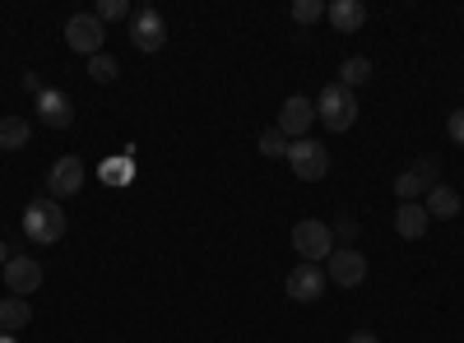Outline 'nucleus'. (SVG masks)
<instances>
[{
	"label": "nucleus",
	"mask_w": 464,
	"mask_h": 343,
	"mask_svg": "<svg viewBox=\"0 0 464 343\" xmlns=\"http://www.w3.org/2000/svg\"><path fill=\"white\" fill-rule=\"evenodd\" d=\"M325 283H330V279H325V270H321V264H297V270L284 279L288 297H293V301H306V307L325 297Z\"/></svg>",
	"instance_id": "nucleus-11"
},
{
	"label": "nucleus",
	"mask_w": 464,
	"mask_h": 343,
	"mask_svg": "<svg viewBox=\"0 0 464 343\" xmlns=\"http://www.w3.org/2000/svg\"><path fill=\"white\" fill-rule=\"evenodd\" d=\"M5 264H10V246H5V242H0V270H5Z\"/></svg>",
	"instance_id": "nucleus-28"
},
{
	"label": "nucleus",
	"mask_w": 464,
	"mask_h": 343,
	"mask_svg": "<svg viewBox=\"0 0 464 343\" xmlns=\"http://www.w3.org/2000/svg\"><path fill=\"white\" fill-rule=\"evenodd\" d=\"M84 181H89L84 158L61 154V158L52 163V172H47V195H52V200H70V195H80V190H84Z\"/></svg>",
	"instance_id": "nucleus-5"
},
{
	"label": "nucleus",
	"mask_w": 464,
	"mask_h": 343,
	"mask_svg": "<svg viewBox=\"0 0 464 343\" xmlns=\"http://www.w3.org/2000/svg\"><path fill=\"white\" fill-rule=\"evenodd\" d=\"M330 233H334V237H339V242L348 246V242H353V237H358V223H353V218H348V214H339V218L330 223Z\"/></svg>",
	"instance_id": "nucleus-24"
},
{
	"label": "nucleus",
	"mask_w": 464,
	"mask_h": 343,
	"mask_svg": "<svg viewBox=\"0 0 464 343\" xmlns=\"http://www.w3.org/2000/svg\"><path fill=\"white\" fill-rule=\"evenodd\" d=\"M316 121H321L325 130L343 135L348 126L358 121V98H353V89H343V84L321 89V98H316Z\"/></svg>",
	"instance_id": "nucleus-2"
},
{
	"label": "nucleus",
	"mask_w": 464,
	"mask_h": 343,
	"mask_svg": "<svg viewBox=\"0 0 464 343\" xmlns=\"http://www.w3.org/2000/svg\"><path fill=\"white\" fill-rule=\"evenodd\" d=\"M102 172H107V181H126V176H130V167H126V163H107Z\"/></svg>",
	"instance_id": "nucleus-26"
},
{
	"label": "nucleus",
	"mask_w": 464,
	"mask_h": 343,
	"mask_svg": "<svg viewBox=\"0 0 464 343\" xmlns=\"http://www.w3.org/2000/svg\"><path fill=\"white\" fill-rule=\"evenodd\" d=\"M312 121H316V98H306V93H293V98H284V107H279V130L288 135V144L293 139H306V130H312Z\"/></svg>",
	"instance_id": "nucleus-9"
},
{
	"label": "nucleus",
	"mask_w": 464,
	"mask_h": 343,
	"mask_svg": "<svg viewBox=\"0 0 464 343\" xmlns=\"http://www.w3.org/2000/svg\"><path fill=\"white\" fill-rule=\"evenodd\" d=\"M372 80V61L367 56H348L343 65H339V80L334 84H343V89H362Z\"/></svg>",
	"instance_id": "nucleus-19"
},
{
	"label": "nucleus",
	"mask_w": 464,
	"mask_h": 343,
	"mask_svg": "<svg viewBox=\"0 0 464 343\" xmlns=\"http://www.w3.org/2000/svg\"><path fill=\"white\" fill-rule=\"evenodd\" d=\"M446 135H450V139H455V144L464 148V107H455V111H450V121H446Z\"/></svg>",
	"instance_id": "nucleus-25"
},
{
	"label": "nucleus",
	"mask_w": 464,
	"mask_h": 343,
	"mask_svg": "<svg viewBox=\"0 0 464 343\" xmlns=\"http://www.w3.org/2000/svg\"><path fill=\"white\" fill-rule=\"evenodd\" d=\"M348 343H381L372 329H353V334H348Z\"/></svg>",
	"instance_id": "nucleus-27"
},
{
	"label": "nucleus",
	"mask_w": 464,
	"mask_h": 343,
	"mask_svg": "<svg viewBox=\"0 0 464 343\" xmlns=\"http://www.w3.org/2000/svg\"><path fill=\"white\" fill-rule=\"evenodd\" d=\"M33 320V307L28 297H0V334H14Z\"/></svg>",
	"instance_id": "nucleus-15"
},
{
	"label": "nucleus",
	"mask_w": 464,
	"mask_h": 343,
	"mask_svg": "<svg viewBox=\"0 0 464 343\" xmlns=\"http://www.w3.org/2000/svg\"><path fill=\"white\" fill-rule=\"evenodd\" d=\"M37 117H43V126H52V130H65V126L74 121V102H70V93H61V89H43V93H37Z\"/></svg>",
	"instance_id": "nucleus-12"
},
{
	"label": "nucleus",
	"mask_w": 464,
	"mask_h": 343,
	"mask_svg": "<svg viewBox=\"0 0 464 343\" xmlns=\"http://www.w3.org/2000/svg\"><path fill=\"white\" fill-rule=\"evenodd\" d=\"M428 227H432V218H428L422 205H400L395 209V233L404 242H422V237H428Z\"/></svg>",
	"instance_id": "nucleus-14"
},
{
	"label": "nucleus",
	"mask_w": 464,
	"mask_h": 343,
	"mask_svg": "<svg viewBox=\"0 0 464 343\" xmlns=\"http://www.w3.org/2000/svg\"><path fill=\"white\" fill-rule=\"evenodd\" d=\"M130 43L140 52H163L168 47V24H163V14L153 10V5H140L130 14Z\"/></svg>",
	"instance_id": "nucleus-8"
},
{
	"label": "nucleus",
	"mask_w": 464,
	"mask_h": 343,
	"mask_svg": "<svg viewBox=\"0 0 464 343\" xmlns=\"http://www.w3.org/2000/svg\"><path fill=\"white\" fill-rule=\"evenodd\" d=\"M116 74H121V70H116V61H111L107 52H98V56H89V80H93V84H111V80H116Z\"/></svg>",
	"instance_id": "nucleus-21"
},
{
	"label": "nucleus",
	"mask_w": 464,
	"mask_h": 343,
	"mask_svg": "<svg viewBox=\"0 0 464 343\" xmlns=\"http://www.w3.org/2000/svg\"><path fill=\"white\" fill-rule=\"evenodd\" d=\"M102 24H116V19H130L135 10H130V0H98V10H93Z\"/></svg>",
	"instance_id": "nucleus-22"
},
{
	"label": "nucleus",
	"mask_w": 464,
	"mask_h": 343,
	"mask_svg": "<svg viewBox=\"0 0 464 343\" xmlns=\"http://www.w3.org/2000/svg\"><path fill=\"white\" fill-rule=\"evenodd\" d=\"M293 19H297V24H316V19H325V0H293Z\"/></svg>",
	"instance_id": "nucleus-23"
},
{
	"label": "nucleus",
	"mask_w": 464,
	"mask_h": 343,
	"mask_svg": "<svg viewBox=\"0 0 464 343\" xmlns=\"http://www.w3.org/2000/svg\"><path fill=\"white\" fill-rule=\"evenodd\" d=\"M288 167H293V176H302V181H321V176H330V148L321 144V139H293L288 144Z\"/></svg>",
	"instance_id": "nucleus-4"
},
{
	"label": "nucleus",
	"mask_w": 464,
	"mask_h": 343,
	"mask_svg": "<svg viewBox=\"0 0 464 343\" xmlns=\"http://www.w3.org/2000/svg\"><path fill=\"white\" fill-rule=\"evenodd\" d=\"M428 181H422V172L418 167H409V172H400L395 176V195H400V205H418V195H428Z\"/></svg>",
	"instance_id": "nucleus-18"
},
{
	"label": "nucleus",
	"mask_w": 464,
	"mask_h": 343,
	"mask_svg": "<svg viewBox=\"0 0 464 343\" xmlns=\"http://www.w3.org/2000/svg\"><path fill=\"white\" fill-rule=\"evenodd\" d=\"M260 154H265V158H288V135H284L279 126H269V130L260 135Z\"/></svg>",
	"instance_id": "nucleus-20"
},
{
	"label": "nucleus",
	"mask_w": 464,
	"mask_h": 343,
	"mask_svg": "<svg viewBox=\"0 0 464 343\" xmlns=\"http://www.w3.org/2000/svg\"><path fill=\"white\" fill-rule=\"evenodd\" d=\"M293 251L302 255V264L330 260V251H334L330 223H321V218H302V223H293Z\"/></svg>",
	"instance_id": "nucleus-3"
},
{
	"label": "nucleus",
	"mask_w": 464,
	"mask_h": 343,
	"mask_svg": "<svg viewBox=\"0 0 464 343\" xmlns=\"http://www.w3.org/2000/svg\"><path fill=\"white\" fill-rule=\"evenodd\" d=\"M0 274H5L10 297H33L37 288H43V260H33V255H10V264H5Z\"/></svg>",
	"instance_id": "nucleus-10"
},
{
	"label": "nucleus",
	"mask_w": 464,
	"mask_h": 343,
	"mask_svg": "<svg viewBox=\"0 0 464 343\" xmlns=\"http://www.w3.org/2000/svg\"><path fill=\"white\" fill-rule=\"evenodd\" d=\"M0 343H19V338H14V334H0Z\"/></svg>",
	"instance_id": "nucleus-29"
},
{
	"label": "nucleus",
	"mask_w": 464,
	"mask_h": 343,
	"mask_svg": "<svg viewBox=\"0 0 464 343\" xmlns=\"http://www.w3.org/2000/svg\"><path fill=\"white\" fill-rule=\"evenodd\" d=\"M33 139V126L24 117H0V148L5 154H14V148H24Z\"/></svg>",
	"instance_id": "nucleus-17"
},
{
	"label": "nucleus",
	"mask_w": 464,
	"mask_h": 343,
	"mask_svg": "<svg viewBox=\"0 0 464 343\" xmlns=\"http://www.w3.org/2000/svg\"><path fill=\"white\" fill-rule=\"evenodd\" d=\"M325 19H330L339 33H358V28L367 24V5H362V0H330Z\"/></svg>",
	"instance_id": "nucleus-13"
},
{
	"label": "nucleus",
	"mask_w": 464,
	"mask_h": 343,
	"mask_svg": "<svg viewBox=\"0 0 464 343\" xmlns=\"http://www.w3.org/2000/svg\"><path fill=\"white\" fill-rule=\"evenodd\" d=\"M325 279L339 283V288H358L367 279V255L353 251V246H334L330 260H325Z\"/></svg>",
	"instance_id": "nucleus-7"
},
{
	"label": "nucleus",
	"mask_w": 464,
	"mask_h": 343,
	"mask_svg": "<svg viewBox=\"0 0 464 343\" xmlns=\"http://www.w3.org/2000/svg\"><path fill=\"white\" fill-rule=\"evenodd\" d=\"M459 190L455 186H432L428 190V205H422V209H428V218H455L459 214Z\"/></svg>",
	"instance_id": "nucleus-16"
},
{
	"label": "nucleus",
	"mask_w": 464,
	"mask_h": 343,
	"mask_svg": "<svg viewBox=\"0 0 464 343\" xmlns=\"http://www.w3.org/2000/svg\"><path fill=\"white\" fill-rule=\"evenodd\" d=\"M102 37H107V28H102L98 14H70V19H65V47H70V52L98 56V52H102Z\"/></svg>",
	"instance_id": "nucleus-6"
},
{
	"label": "nucleus",
	"mask_w": 464,
	"mask_h": 343,
	"mask_svg": "<svg viewBox=\"0 0 464 343\" xmlns=\"http://www.w3.org/2000/svg\"><path fill=\"white\" fill-rule=\"evenodd\" d=\"M19 223H24V237L37 242V246H52V242L65 237V209H61V200H52V195H37V200L24 209Z\"/></svg>",
	"instance_id": "nucleus-1"
}]
</instances>
